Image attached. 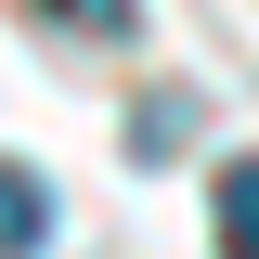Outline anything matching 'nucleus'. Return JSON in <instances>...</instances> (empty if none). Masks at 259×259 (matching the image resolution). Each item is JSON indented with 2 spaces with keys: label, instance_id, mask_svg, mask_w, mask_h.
<instances>
[{
  "label": "nucleus",
  "instance_id": "obj_1",
  "mask_svg": "<svg viewBox=\"0 0 259 259\" xmlns=\"http://www.w3.org/2000/svg\"><path fill=\"white\" fill-rule=\"evenodd\" d=\"M207 221H221V259H259V156H221Z\"/></svg>",
  "mask_w": 259,
  "mask_h": 259
},
{
  "label": "nucleus",
  "instance_id": "obj_2",
  "mask_svg": "<svg viewBox=\"0 0 259 259\" xmlns=\"http://www.w3.org/2000/svg\"><path fill=\"white\" fill-rule=\"evenodd\" d=\"M39 233H52V182L0 156V259H39Z\"/></svg>",
  "mask_w": 259,
  "mask_h": 259
},
{
  "label": "nucleus",
  "instance_id": "obj_3",
  "mask_svg": "<svg viewBox=\"0 0 259 259\" xmlns=\"http://www.w3.org/2000/svg\"><path fill=\"white\" fill-rule=\"evenodd\" d=\"M65 13H104V26H130V0H65Z\"/></svg>",
  "mask_w": 259,
  "mask_h": 259
}]
</instances>
